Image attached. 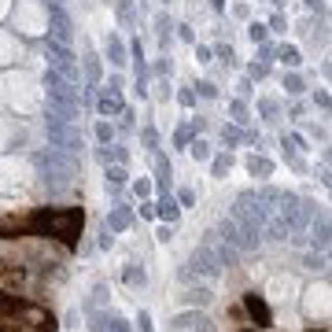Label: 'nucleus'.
I'll return each mask as SVG.
<instances>
[{
    "mask_svg": "<svg viewBox=\"0 0 332 332\" xmlns=\"http://www.w3.org/2000/svg\"><path fill=\"white\" fill-rule=\"evenodd\" d=\"M44 92H48V104H52V107H63V111H74V115H78L82 92H78L67 78H59L56 70H48V74H44Z\"/></svg>",
    "mask_w": 332,
    "mask_h": 332,
    "instance_id": "39448f33",
    "label": "nucleus"
},
{
    "mask_svg": "<svg viewBox=\"0 0 332 332\" xmlns=\"http://www.w3.org/2000/svg\"><path fill=\"white\" fill-rule=\"evenodd\" d=\"M107 321H111V314H92V332H107Z\"/></svg>",
    "mask_w": 332,
    "mask_h": 332,
    "instance_id": "cd10ccee",
    "label": "nucleus"
},
{
    "mask_svg": "<svg viewBox=\"0 0 332 332\" xmlns=\"http://www.w3.org/2000/svg\"><path fill=\"white\" fill-rule=\"evenodd\" d=\"M107 185H115V188L125 185V170H122V166H111V170H107Z\"/></svg>",
    "mask_w": 332,
    "mask_h": 332,
    "instance_id": "bb28decb",
    "label": "nucleus"
},
{
    "mask_svg": "<svg viewBox=\"0 0 332 332\" xmlns=\"http://www.w3.org/2000/svg\"><path fill=\"white\" fill-rule=\"evenodd\" d=\"M0 318H11V321H22L30 332H56V314L41 303H30L22 295H11L0 288Z\"/></svg>",
    "mask_w": 332,
    "mask_h": 332,
    "instance_id": "f03ea898",
    "label": "nucleus"
},
{
    "mask_svg": "<svg viewBox=\"0 0 332 332\" xmlns=\"http://www.w3.org/2000/svg\"><path fill=\"white\" fill-rule=\"evenodd\" d=\"M307 4H310V8H318V11H321V0H307Z\"/></svg>",
    "mask_w": 332,
    "mask_h": 332,
    "instance_id": "a19ab883",
    "label": "nucleus"
},
{
    "mask_svg": "<svg viewBox=\"0 0 332 332\" xmlns=\"http://www.w3.org/2000/svg\"><path fill=\"white\" fill-rule=\"evenodd\" d=\"M196 59L199 63H211V48H196Z\"/></svg>",
    "mask_w": 332,
    "mask_h": 332,
    "instance_id": "ea45409f",
    "label": "nucleus"
},
{
    "mask_svg": "<svg viewBox=\"0 0 332 332\" xmlns=\"http://www.w3.org/2000/svg\"><path fill=\"white\" fill-rule=\"evenodd\" d=\"M211 4H214V8H218V11H221V8H225V0H211Z\"/></svg>",
    "mask_w": 332,
    "mask_h": 332,
    "instance_id": "79ce46f5",
    "label": "nucleus"
},
{
    "mask_svg": "<svg viewBox=\"0 0 332 332\" xmlns=\"http://www.w3.org/2000/svg\"><path fill=\"white\" fill-rule=\"evenodd\" d=\"M247 170L255 173V177H270V173H273V163L262 159V155H251V159H247Z\"/></svg>",
    "mask_w": 332,
    "mask_h": 332,
    "instance_id": "6ab92c4d",
    "label": "nucleus"
},
{
    "mask_svg": "<svg viewBox=\"0 0 332 332\" xmlns=\"http://www.w3.org/2000/svg\"><path fill=\"white\" fill-rule=\"evenodd\" d=\"M229 111H233V122H236V125H244V122H247V107H244L240 100H233Z\"/></svg>",
    "mask_w": 332,
    "mask_h": 332,
    "instance_id": "5701e85b",
    "label": "nucleus"
},
{
    "mask_svg": "<svg viewBox=\"0 0 332 332\" xmlns=\"http://www.w3.org/2000/svg\"><path fill=\"white\" fill-rule=\"evenodd\" d=\"M244 332H251V328H244Z\"/></svg>",
    "mask_w": 332,
    "mask_h": 332,
    "instance_id": "c03bdc74",
    "label": "nucleus"
},
{
    "mask_svg": "<svg viewBox=\"0 0 332 332\" xmlns=\"http://www.w3.org/2000/svg\"><path fill=\"white\" fill-rule=\"evenodd\" d=\"M34 163H37L41 177H44V185H48L52 192H63V188L74 181V173H78L74 155H63V151H56V148L37 151V155H34Z\"/></svg>",
    "mask_w": 332,
    "mask_h": 332,
    "instance_id": "7ed1b4c3",
    "label": "nucleus"
},
{
    "mask_svg": "<svg viewBox=\"0 0 332 332\" xmlns=\"http://www.w3.org/2000/svg\"><path fill=\"white\" fill-rule=\"evenodd\" d=\"M284 89H288L292 96H295V92H303V82H299L295 74H284Z\"/></svg>",
    "mask_w": 332,
    "mask_h": 332,
    "instance_id": "c85d7f7f",
    "label": "nucleus"
},
{
    "mask_svg": "<svg viewBox=\"0 0 332 332\" xmlns=\"http://www.w3.org/2000/svg\"><path fill=\"white\" fill-rule=\"evenodd\" d=\"M48 70H56L59 78H67L70 85H78V78H82V67H78V59L70 52V44H56L48 41Z\"/></svg>",
    "mask_w": 332,
    "mask_h": 332,
    "instance_id": "0eeeda50",
    "label": "nucleus"
},
{
    "mask_svg": "<svg viewBox=\"0 0 332 332\" xmlns=\"http://www.w3.org/2000/svg\"><path fill=\"white\" fill-rule=\"evenodd\" d=\"M229 163H233V159H229V155H218V159H214V173H218V177H221V173H225V170H229Z\"/></svg>",
    "mask_w": 332,
    "mask_h": 332,
    "instance_id": "473e14b6",
    "label": "nucleus"
},
{
    "mask_svg": "<svg viewBox=\"0 0 332 332\" xmlns=\"http://www.w3.org/2000/svg\"><path fill=\"white\" fill-rule=\"evenodd\" d=\"M181 277H207V280H214V277H221V266H218V259L211 255L207 247H196L192 251V259H188V266L181 270Z\"/></svg>",
    "mask_w": 332,
    "mask_h": 332,
    "instance_id": "6e6552de",
    "label": "nucleus"
},
{
    "mask_svg": "<svg viewBox=\"0 0 332 332\" xmlns=\"http://www.w3.org/2000/svg\"><path fill=\"white\" fill-rule=\"evenodd\" d=\"M284 221H288L292 233H303L310 225V218L318 214V207H314V199H303V196H292V192H280L277 207H273Z\"/></svg>",
    "mask_w": 332,
    "mask_h": 332,
    "instance_id": "20e7f679",
    "label": "nucleus"
},
{
    "mask_svg": "<svg viewBox=\"0 0 332 332\" xmlns=\"http://www.w3.org/2000/svg\"><path fill=\"white\" fill-rule=\"evenodd\" d=\"M203 247L218 259V266H233V262H236V247H229L218 233H207V244H203Z\"/></svg>",
    "mask_w": 332,
    "mask_h": 332,
    "instance_id": "f8f14e48",
    "label": "nucleus"
},
{
    "mask_svg": "<svg viewBox=\"0 0 332 332\" xmlns=\"http://www.w3.org/2000/svg\"><path fill=\"white\" fill-rule=\"evenodd\" d=\"M140 332H151V318H148L144 310H140Z\"/></svg>",
    "mask_w": 332,
    "mask_h": 332,
    "instance_id": "58836bf2",
    "label": "nucleus"
},
{
    "mask_svg": "<svg viewBox=\"0 0 332 332\" xmlns=\"http://www.w3.org/2000/svg\"><path fill=\"white\" fill-rule=\"evenodd\" d=\"M130 221H133L130 207H115V211L107 214V229H111V233H122L125 225H130Z\"/></svg>",
    "mask_w": 332,
    "mask_h": 332,
    "instance_id": "2eb2a0df",
    "label": "nucleus"
},
{
    "mask_svg": "<svg viewBox=\"0 0 332 332\" xmlns=\"http://www.w3.org/2000/svg\"><path fill=\"white\" fill-rule=\"evenodd\" d=\"M177 214H181V207H177V203H173V199H163V203H159V218H166L170 225H173V221H177Z\"/></svg>",
    "mask_w": 332,
    "mask_h": 332,
    "instance_id": "412c9836",
    "label": "nucleus"
},
{
    "mask_svg": "<svg viewBox=\"0 0 332 332\" xmlns=\"http://www.w3.org/2000/svg\"><path fill=\"white\" fill-rule=\"evenodd\" d=\"M259 111H262L266 118H277V111H280V107H277V100H262V104H259Z\"/></svg>",
    "mask_w": 332,
    "mask_h": 332,
    "instance_id": "c756f323",
    "label": "nucleus"
},
{
    "mask_svg": "<svg viewBox=\"0 0 332 332\" xmlns=\"http://www.w3.org/2000/svg\"><path fill=\"white\" fill-rule=\"evenodd\" d=\"M280 63L284 67H299V63H303L299 59V48H280Z\"/></svg>",
    "mask_w": 332,
    "mask_h": 332,
    "instance_id": "b1692460",
    "label": "nucleus"
},
{
    "mask_svg": "<svg viewBox=\"0 0 332 332\" xmlns=\"http://www.w3.org/2000/svg\"><path fill=\"white\" fill-rule=\"evenodd\" d=\"M0 332H30V328H22V325H8L4 318H0Z\"/></svg>",
    "mask_w": 332,
    "mask_h": 332,
    "instance_id": "e433bc0d",
    "label": "nucleus"
},
{
    "mask_svg": "<svg viewBox=\"0 0 332 332\" xmlns=\"http://www.w3.org/2000/svg\"><path fill=\"white\" fill-rule=\"evenodd\" d=\"M107 59L115 63V67H122V63H125V44H122V37H115V34L107 37Z\"/></svg>",
    "mask_w": 332,
    "mask_h": 332,
    "instance_id": "f3484780",
    "label": "nucleus"
},
{
    "mask_svg": "<svg viewBox=\"0 0 332 332\" xmlns=\"http://www.w3.org/2000/svg\"><path fill=\"white\" fill-rule=\"evenodd\" d=\"M181 299H185V303H192V307H207L211 299H214V292L211 288H188Z\"/></svg>",
    "mask_w": 332,
    "mask_h": 332,
    "instance_id": "a211bd4d",
    "label": "nucleus"
},
{
    "mask_svg": "<svg viewBox=\"0 0 332 332\" xmlns=\"http://www.w3.org/2000/svg\"><path fill=\"white\" fill-rule=\"evenodd\" d=\"M266 74H270V63H251V78H259V82H262Z\"/></svg>",
    "mask_w": 332,
    "mask_h": 332,
    "instance_id": "2f4dec72",
    "label": "nucleus"
},
{
    "mask_svg": "<svg viewBox=\"0 0 332 332\" xmlns=\"http://www.w3.org/2000/svg\"><path fill=\"white\" fill-rule=\"evenodd\" d=\"M307 229H310V247L314 251H325L328 247V218L325 214H314Z\"/></svg>",
    "mask_w": 332,
    "mask_h": 332,
    "instance_id": "ddd939ff",
    "label": "nucleus"
},
{
    "mask_svg": "<svg viewBox=\"0 0 332 332\" xmlns=\"http://www.w3.org/2000/svg\"><path fill=\"white\" fill-rule=\"evenodd\" d=\"M48 140H52V148L63 151V155H78V151H82V133H78V125L63 122V118H52V115H48Z\"/></svg>",
    "mask_w": 332,
    "mask_h": 332,
    "instance_id": "423d86ee",
    "label": "nucleus"
},
{
    "mask_svg": "<svg viewBox=\"0 0 332 332\" xmlns=\"http://www.w3.org/2000/svg\"><path fill=\"white\" fill-rule=\"evenodd\" d=\"M107 328H111V332H130V325H125L122 318H115V314H111V321H107Z\"/></svg>",
    "mask_w": 332,
    "mask_h": 332,
    "instance_id": "72a5a7b5",
    "label": "nucleus"
},
{
    "mask_svg": "<svg viewBox=\"0 0 332 332\" xmlns=\"http://www.w3.org/2000/svg\"><path fill=\"white\" fill-rule=\"evenodd\" d=\"M170 325H173V332H218L214 321L207 318V314H199V310H185V314H177Z\"/></svg>",
    "mask_w": 332,
    "mask_h": 332,
    "instance_id": "9b49d317",
    "label": "nucleus"
},
{
    "mask_svg": "<svg viewBox=\"0 0 332 332\" xmlns=\"http://www.w3.org/2000/svg\"><path fill=\"white\" fill-rule=\"evenodd\" d=\"M218 236H221V240H225L229 247H236V251H255L259 247V240H255V236H247L240 225H236V221L233 218H225V221H221V225L214 229Z\"/></svg>",
    "mask_w": 332,
    "mask_h": 332,
    "instance_id": "1a4fd4ad",
    "label": "nucleus"
},
{
    "mask_svg": "<svg viewBox=\"0 0 332 332\" xmlns=\"http://www.w3.org/2000/svg\"><path fill=\"white\" fill-rule=\"evenodd\" d=\"M247 34H251V41H255V44H266V37H270V30H266L262 22H255V26L247 30Z\"/></svg>",
    "mask_w": 332,
    "mask_h": 332,
    "instance_id": "a878e982",
    "label": "nucleus"
},
{
    "mask_svg": "<svg viewBox=\"0 0 332 332\" xmlns=\"http://www.w3.org/2000/svg\"><path fill=\"white\" fill-rule=\"evenodd\" d=\"M96 137L104 140V144H107V140H111V125H107V122H100V125H96Z\"/></svg>",
    "mask_w": 332,
    "mask_h": 332,
    "instance_id": "c9c22d12",
    "label": "nucleus"
},
{
    "mask_svg": "<svg viewBox=\"0 0 332 332\" xmlns=\"http://www.w3.org/2000/svg\"><path fill=\"white\" fill-rule=\"evenodd\" d=\"M273 4H280V0H273Z\"/></svg>",
    "mask_w": 332,
    "mask_h": 332,
    "instance_id": "37998d69",
    "label": "nucleus"
},
{
    "mask_svg": "<svg viewBox=\"0 0 332 332\" xmlns=\"http://www.w3.org/2000/svg\"><path fill=\"white\" fill-rule=\"evenodd\" d=\"M122 277H125V284H133V288H137V284L144 288V280H148V273L140 270L137 262H130V266H125V270H122Z\"/></svg>",
    "mask_w": 332,
    "mask_h": 332,
    "instance_id": "aec40b11",
    "label": "nucleus"
},
{
    "mask_svg": "<svg viewBox=\"0 0 332 332\" xmlns=\"http://www.w3.org/2000/svg\"><path fill=\"white\" fill-rule=\"evenodd\" d=\"M96 107H100V115H122V111H125V104H122L118 92H104Z\"/></svg>",
    "mask_w": 332,
    "mask_h": 332,
    "instance_id": "dca6fc26",
    "label": "nucleus"
},
{
    "mask_svg": "<svg viewBox=\"0 0 332 332\" xmlns=\"http://www.w3.org/2000/svg\"><path fill=\"white\" fill-rule=\"evenodd\" d=\"M48 11H52V30H48V41H56V44H70V41H74L70 15L63 11V4H48Z\"/></svg>",
    "mask_w": 332,
    "mask_h": 332,
    "instance_id": "9d476101",
    "label": "nucleus"
},
{
    "mask_svg": "<svg viewBox=\"0 0 332 332\" xmlns=\"http://www.w3.org/2000/svg\"><path fill=\"white\" fill-rule=\"evenodd\" d=\"M207 155H211L207 140H196V144H192V159H207Z\"/></svg>",
    "mask_w": 332,
    "mask_h": 332,
    "instance_id": "7c9ffc66",
    "label": "nucleus"
},
{
    "mask_svg": "<svg viewBox=\"0 0 332 332\" xmlns=\"http://www.w3.org/2000/svg\"><path fill=\"white\" fill-rule=\"evenodd\" d=\"M140 137H144V144H148V148H155V140H159V137H155V130H144Z\"/></svg>",
    "mask_w": 332,
    "mask_h": 332,
    "instance_id": "4c0bfd02",
    "label": "nucleus"
},
{
    "mask_svg": "<svg viewBox=\"0 0 332 332\" xmlns=\"http://www.w3.org/2000/svg\"><path fill=\"white\" fill-rule=\"evenodd\" d=\"M244 307H247V314H251V321H255L259 328H266V325H273V318H270V307L262 303V299L251 292V295H244Z\"/></svg>",
    "mask_w": 332,
    "mask_h": 332,
    "instance_id": "4468645a",
    "label": "nucleus"
},
{
    "mask_svg": "<svg viewBox=\"0 0 332 332\" xmlns=\"http://www.w3.org/2000/svg\"><path fill=\"white\" fill-rule=\"evenodd\" d=\"M303 266H307V270H325L328 259H325V251H310V255L303 259Z\"/></svg>",
    "mask_w": 332,
    "mask_h": 332,
    "instance_id": "4be33fe9",
    "label": "nucleus"
},
{
    "mask_svg": "<svg viewBox=\"0 0 332 332\" xmlns=\"http://www.w3.org/2000/svg\"><path fill=\"white\" fill-rule=\"evenodd\" d=\"M199 96H207V100H214V96H218V89H214L211 82H203V85H199Z\"/></svg>",
    "mask_w": 332,
    "mask_h": 332,
    "instance_id": "f704fd0d",
    "label": "nucleus"
},
{
    "mask_svg": "<svg viewBox=\"0 0 332 332\" xmlns=\"http://www.w3.org/2000/svg\"><path fill=\"white\" fill-rule=\"evenodd\" d=\"M221 140H225V144H240V140H244V133L236 130V125H225V130H221Z\"/></svg>",
    "mask_w": 332,
    "mask_h": 332,
    "instance_id": "393cba45",
    "label": "nucleus"
},
{
    "mask_svg": "<svg viewBox=\"0 0 332 332\" xmlns=\"http://www.w3.org/2000/svg\"><path fill=\"white\" fill-rule=\"evenodd\" d=\"M82 225H85V211L82 207H41L26 221V229L34 236H48V240L56 236V240L67 244V247H78Z\"/></svg>",
    "mask_w": 332,
    "mask_h": 332,
    "instance_id": "f257e3e1",
    "label": "nucleus"
}]
</instances>
